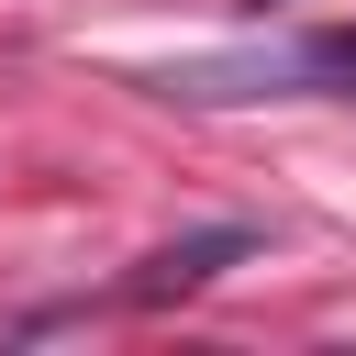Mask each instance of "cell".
I'll use <instances>...</instances> for the list:
<instances>
[{
	"label": "cell",
	"mask_w": 356,
	"mask_h": 356,
	"mask_svg": "<svg viewBox=\"0 0 356 356\" xmlns=\"http://www.w3.org/2000/svg\"><path fill=\"white\" fill-rule=\"evenodd\" d=\"M245 245H256L245 222H211V234H189V245H156V256L122 278V300H145V312H156V300H189V289H200V278H222Z\"/></svg>",
	"instance_id": "6da1fadb"
}]
</instances>
